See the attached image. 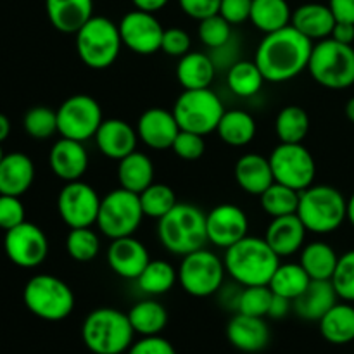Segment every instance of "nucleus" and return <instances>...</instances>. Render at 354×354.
Instances as JSON below:
<instances>
[{"mask_svg":"<svg viewBox=\"0 0 354 354\" xmlns=\"http://www.w3.org/2000/svg\"><path fill=\"white\" fill-rule=\"evenodd\" d=\"M206 232L209 244L228 249L249 235L248 214L235 204H218L206 214Z\"/></svg>","mask_w":354,"mask_h":354,"instance_id":"f3484780","label":"nucleus"},{"mask_svg":"<svg viewBox=\"0 0 354 354\" xmlns=\"http://www.w3.org/2000/svg\"><path fill=\"white\" fill-rule=\"evenodd\" d=\"M335 23H337V19H335L328 3L325 6V3L317 2H308L299 6L296 10H292V19H290V24L299 33L310 38L311 41L330 38Z\"/></svg>","mask_w":354,"mask_h":354,"instance_id":"393cba45","label":"nucleus"},{"mask_svg":"<svg viewBox=\"0 0 354 354\" xmlns=\"http://www.w3.org/2000/svg\"><path fill=\"white\" fill-rule=\"evenodd\" d=\"M57 133L71 140L86 142L102 124V107L86 93H75L57 107Z\"/></svg>","mask_w":354,"mask_h":354,"instance_id":"f8f14e48","label":"nucleus"},{"mask_svg":"<svg viewBox=\"0 0 354 354\" xmlns=\"http://www.w3.org/2000/svg\"><path fill=\"white\" fill-rule=\"evenodd\" d=\"M35 180V165L30 156L10 152L0 161V194L21 197L30 190Z\"/></svg>","mask_w":354,"mask_h":354,"instance_id":"bb28decb","label":"nucleus"},{"mask_svg":"<svg viewBox=\"0 0 354 354\" xmlns=\"http://www.w3.org/2000/svg\"><path fill=\"white\" fill-rule=\"evenodd\" d=\"M310 282V275L301 266V263H283V265L280 263L279 268L273 273L272 280H270L268 287L277 296L294 301L306 290Z\"/></svg>","mask_w":354,"mask_h":354,"instance_id":"e433bc0d","label":"nucleus"},{"mask_svg":"<svg viewBox=\"0 0 354 354\" xmlns=\"http://www.w3.org/2000/svg\"><path fill=\"white\" fill-rule=\"evenodd\" d=\"M24 306L45 322L66 320L75 310V294L64 280L54 275L31 277L23 290Z\"/></svg>","mask_w":354,"mask_h":354,"instance_id":"6e6552de","label":"nucleus"},{"mask_svg":"<svg viewBox=\"0 0 354 354\" xmlns=\"http://www.w3.org/2000/svg\"><path fill=\"white\" fill-rule=\"evenodd\" d=\"M128 318L135 334L140 337L145 335H159L168 325V311L159 301L144 299L138 301L128 311Z\"/></svg>","mask_w":354,"mask_h":354,"instance_id":"f704fd0d","label":"nucleus"},{"mask_svg":"<svg viewBox=\"0 0 354 354\" xmlns=\"http://www.w3.org/2000/svg\"><path fill=\"white\" fill-rule=\"evenodd\" d=\"M335 19L354 24V0H328Z\"/></svg>","mask_w":354,"mask_h":354,"instance_id":"5fc2aeb1","label":"nucleus"},{"mask_svg":"<svg viewBox=\"0 0 354 354\" xmlns=\"http://www.w3.org/2000/svg\"><path fill=\"white\" fill-rule=\"evenodd\" d=\"M322 337L334 346H346L354 341V306L348 301L332 306L318 320Z\"/></svg>","mask_w":354,"mask_h":354,"instance_id":"c756f323","label":"nucleus"},{"mask_svg":"<svg viewBox=\"0 0 354 354\" xmlns=\"http://www.w3.org/2000/svg\"><path fill=\"white\" fill-rule=\"evenodd\" d=\"M273 292L268 286L244 287L239 297L237 313L249 315V317H268L270 304H272Z\"/></svg>","mask_w":354,"mask_h":354,"instance_id":"a18cd8bd","label":"nucleus"},{"mask_svg":"<svg viewBox=\"0 0 354 354\" xmlns=\"http://www.w3.org/2000/svg\"><path fill=\"white\" fill-rule=\"evenodd\" d=\"M52 26L66 35H76L93 16V0H45Z\"/></svg>","mask_w":354,"mask_h":354,"instance_id":"cd10ccee","label":"nucleus"},{"mask_svg":"<svg viewBox=\"0 0 354 354\" xmlns=\"http://www.w3.org/2000/svg\"><path fill=\"white\" fill-rule=\"evenodd\" d=\"M88 152L83 142L64 137H61L52 145L50 154H48V166L52 173L62 182L82 180L88 168Z\"/></svg>","mask_w":354,"mask_h":354,"instance_id":"412c9836","label":"nucleus"},{"mask_svg":"<svg viewBox=\"0 0 354 354\" xmlns=\"http://www.w3.org/2000/svg\"><path fill=\"white\" fill-rule=\"evenodd\" d=\"M348 221L354 227V192L348 199Z\"/></svg>","mask_w":354,"mask_h":354,"instance_id":"680f3d73","label":"nucleus"},{"mask_svg":"<svg viewBox=\"0 0 354 354\" xmlns=\"http://www.w3.org/2000/svg\"><path fill=\"white\" fill-rule=\"evenodd\" d=\"M158 237L166 251L187 256L206 248V214L197 206L178 203L168 214L158 220Z\"/></svg>","mask_w":354,"mask_h":354,"instance_id":"7ed1b4c3","label":"nucleus"},{"mask_svg":"<svg viewBox=\"0 0 354 354\" xmlns=\"http://www.w3.org/2000/svg\"><path fill=\"white\" fill-rule=\"evenodd\" d=\"M310 131V116L301 106H286L275 118V133L282 144H303Z\"/></svg>","mask_w":354,"mask_h":354,"instance_id":"58836bf2","label":"nucleus"},{"mask_svg":"<svg viewBox=\"0 0 354 354\" xmlns=\"http://www.w3.org/2000/svg\"><path fill=\"white\" fill-rule=\"evenodd\" d=\"M308 71L318 85L346 90L354 85V48L334 38L315 41Z\"/></svg>","mask_w":354,"mask_h":354,"instance_id":"0eeeda50","label":"nucleus"},{"mask_svg":"<svg viewBox=\"0 0 354 354\" xmlns=\"http://www.w3.org/2000/svg\"><path fill=\"white\" fill-rule=\"evenodd\" d=\"M330 38L334 40L341 41V44L346 45H353L354 41V24L353 23H346V21H337L332 30Z\"/></svg>","mask_w":354,"mask_h":354,"instance_id":"4d7b16f0","label":"nucleus"},{"mask_svg":"<svg viewBox=\"0 0 354 354\" xmlns=\"http://www.w3.org/2000/svg\"><path fill=\"white\" fill-rule=\"evenodd\" d=\"M9 133H10V121H9V118H7L6 114L0 113V144H2L3 140H7Z\"/></svg>","mask_w":354,"mask_h":354,"instance_id":"bf43d9fd","label":"nucleus"},{"mask_svg":"<svg viewBox=\"0 0 354 354\" xmlns=\"http://www.w3.org/2000/svg\"><path fill=\"white\" fill-rule=\"evenodd\" d=\"M171 151L175 152L180 159H185V161H196V159L203 158V154L206 152L204 135L194 133V131L180 130V133L176 135L175 142H173Z\"/></svg>","mask_w":354,"mask_h":354,"instance_id":"de8ad7c7","label":"nucleus"},{"mask_svg":"<svg viewBox=\"0 0 354 354\" xmlns=\"http://www.w3.org/2000/svg\"><path fill=\"white\" fill-rule=\"evenodd\" d=\"M337 261L335 249L324 241H313L301 249L299 263L311 280H330Z\"/></svg>","mask_w":354,"mask_h":354,"instance_id":"473e14b6","label":"nucleus"},{"mask_svg":"<svg viewBox=\"0 0 354 354\" xmlns=\"http://www.w3.org/2000/svg\"><path fill=\"white\" fill-rule=\"evenodd\" d=\"M93 138H95L100 154L114 159V161H121L128 154L137 151V128H133L128 121L120 120V118L104 120Z\"/></svg>","mask_w":354,"mask_h":354,"instance_id":"aec40b11","label":"nucleus"},{"mask_svg":"<svg viewBox=\"0 0 354 354\" xmlns=\"http://www.w3.org/2000/svg\"><path fill=\"white\" fill-rule=\"evenodd\" d=\"M123 45L138 55H152L161 50L165 28L158 17L145 10H130L118 23Z\"/></svg>","mask_w":354,"mask_h":354,"instance_id":"dca6fc26","label":"nucleus"},{"mask_svg":"<svg viewBox=\"0 0 354 354\" xmlns=\"http://www.w3.org/2000/svg\"><path fill=\"white\" fill-rule=\"evenodd\" d=\"M292 19V9L287 0H252L249 21L256 30L265 35L289 26Z\"/></svg>","mask_w":354,"mask_h":354,"instance_id":"72a5a7b5","label":"nucleus"},{"mask_svg":"<svg viewBox=\"0 0 354 354\" xmlns=\"http://www.w3.org/2000/svg\"><path fill=\"white\" fill-rule=\"evenodd\" d=\"M265 76L259 71L254 61L239 59L237 62L227 69V85L232 92L241 99L258 95L259 90L265 85Z\"/></svg>","mask_w":354,"mask_h":354,"instance_id":"c9c22d12","label":"nucleus"},{"mask_svg":"<svg viewBox=\"0 0 354 354\" xmlns=\"http://www.w3.org/2000/svg\"><path fill=\"white\" fill-rule=\"evenodd\" d=\"M252 0H221L220 16H223L232 26L242 24L251 17Z\"/></svg>","mask_w":354,"mask_h":354,"instance_id":"603ef678","label":"nucleus"},{"mask_svg":"<svg viewBox=\"0 0 354 354\" xmlns=\"http://www.w3.org/2000/svg\"><path fill=\"white\" fill-rule=\"evenodd\" d=\"M145 218L138 194L114 189L102 197L97 216V228L107 239H121L133 235Z\"/></svg>","mask_w":354,"mask_h":354,"instance_id":"9d476101","label":"nucleus"},{"mask_svg":"<svg viewBox=\"0 0 354 354\" xmlns=\"http://www.w3.org/2000/svg\"><path fill=\"white\" fill-rule=\"evenodd\" d=\"M100 197L92 185L82 180L66 182L57 196V211L69 228H85L97 225Z\"/></svg>","mask_w":354,"mask_h":354,"instance_id":"4468645a","label":"nucleus"},{"mask_svg":"<svg viewBox=\"0 0 354 354\" xmlns=\"http://www.w3.org/2000/svg\"><path fill=\"white\" fill-rule=\"evenodd\" d=\"M299 194L301 192L283 185V183L273 182L272 185L259 196L263 211L272 218L296 214L297 206H299Z\"/></svg>","mask_w":354,"mask_h":354,"instance_id":"ea45409f","label":"nucleus"},{"mask_svg":"<svg viewBox=\"0 0 354 354\" xmlns=\"http://www.w3.org/2000/svg\"><path fill=\"white\" fill-rule=\"evenodd\" d=\"M227 339L242 353H259L268 346L270 327L265 318L235 313L227 325Z\"/></svg>","mask_w":354,"mask_h":354,"instance_id":"4be33fe9","label":"nucleus"},{"mask_svg":"<svg viewBox=\"0 0 354 354\" xmlns=\"http://www.w3.org/2000/svg\"><path fill=\"white\" fill-rule=\"evenodd\" d=\"M3 156H6V154H3V151H2V147H0V161H2V159H3Z\"/></svg>","mask_w":354,"mask_h":354,"instance_id":"e2e57ef3","label":"nucleus"},{"mask_svg":"<svg viewBox=\"0 0 354 354\" xmlns=\"http://www.w3.org/2000/svg\"><path fill=\"white\" fill-rule=\"evenodd\" d=\"M216 75V64L211 55L204 52H192L178 59L176 80L183 90L209 88Z\"/></svg>","mask_w":354,"mask_h":354,"instance_id":"c85d7f7f","label":"nucleus"},{"mask_svg":"<svg viewBox=\"0 0 354 354\" xmlns=\"http://www.w3.org/2000/svg\"><path fill=\"white\" fill-rule=\"evenodd\" d=\"M3 251L10 263L19 268H37L47 259L48 239L38 225L23 221L21 225L6 232Z\"/></svg>","mask_w":354,"mask_h":354,"instance_id":"2eb2a0df","label":"nucleus"},{"mask_svg":"<svg viewBox=\"0 0 354 354\" xmlns=\"http://www.w3.org/2000/svg\"><path fill=\"white\" fill-rule=\"evenodd\" d=\"M118 162V182L123 189L140 194L154 183V165L144 152L133 151Z\"/></svg>","mask_w":354,"mask_h":354,"instance_id":"7c9ffc66","label":"nucleus"},{"mask_svg":"<svg viewBox=\"0 0 354 354\" xmlns=\"http://www.w3.org/2000/svg\"><path fill=\"white\" fill-rule=\"evenodd\" d=\"M178 272L165 259H151L137 279L138 289L147 296H162L175 287Z\"/></svg>","mask_w":354,"mask_h":354,"instance_id":"4c0bfd02","label":"nucleus"},{"mask_svg":"<svg viewBox=\"0 0 354 354\" xmlns=\"http://www.w3.org/2000/svg\"><path fill=\"white\" fill-rule=\"evenodd\" d=\"M66 251L76 263H90L100 251V239L92 227L69 228L66 237Z\"/></svg>","mask_w":354,"mask_h":354,"instance_id":"79ce46f5","label":"nucleus"},{"mask_svg":"<svg viewBox=\"0 0 354 354\" xmlns=\"http://www.w3.org/2000/svg\"><path fill=\"white\" fill-rule=\"evenodd\" d=\"M192 48V38L182 28H168L165 30L161 41V50L171 57H183Z\"/></svg>","mask_w":354,"mask_h":354,"instance_id":"8fccbe9b","label":"nucleus"},{"mask_svg":"<svg viewBox=\"0 0 354 354\" xmlns=\"http://www.w3.org/2000/svg\"><path fill=\"white\" fill-rule=\"evenodd\" d=\"M178 3L183 14L196 21H203L220 12L221 0H178Z\"/></svg>","mask_w":354,"mask_h":354,"instance_id":"864d4df0","label":"nucleus"},{"mask_svg":"<svg viewBox=\"0 0 354 354\" xmlns=\"http://www.w3.org/2000/svg\"><path fill=\"white\" fill-rule=\"evenodd\" d=\"M197 35H199V40L203 41V45H206L211 50L223 47L234 38L232 24L220 14H214V16L199 21Z\"/></svg>","mask_w":354,"mask_h":354,"instance_id":"c03bdc74","label":"nucleus"},{"mask_svg":"<svg viewBox=\"0 0 354 354\" xmlns=\"http://www.w3.org/2000/svg\"><path fill=\"white\" fill-rule=\"evenodd\" d=\"M75 45L86 68L102 71L116 62L123 47L120 26L106 16H92L75 35Z\"/></svg>","mask_w":354,"mask_h":354,"instance_id":"423d86ee","label":"nucleus"},{"mask_svg":"<svg viewBox=\"0 0 354 354\" xmlns=\"http://www.w3.org/2000/svg\"><path fill=\"white\" fill-rule=\"evenodd\" d=\"M24 218H26V211L19 197L0 194V228L3 232L10 230L26 221Z\"/></svg>","mask_w":354,"mask_h":354,"instance_id":"09e8293b","label":"nucleus"},{"mask_svg":"<svg viewBox=\"0 0 354 354\" xmlns=\"http://www.w3.org/2000/svg\"><path fill=\"white\" fill-rule=\"evenodd\" d=\"M127 354H176V351L168 339L161 335H145L133 341Z\"/></svg>","mask_w":354,"mask_h":354,"instance_id":"3c124183","label":"nucleus"},{"mask_svg":"<svg viewBox=\"0 0 354 354\" xmlns=\"http://www.w3.org/2000/svg\"><path fill=\"white\" fill-rule=\"evenodd\" d=\"M225 270L242 287L268 286L279 268L280 258L265 239L248 235L237 244L225 249Z\"/></svg>","mask_w":354,"mask_h":354,"instance_id":"f03ea898","label":"nucleus"},{"mask_svg":"<svg viewBox=\"0 0 354 354\" xmlns=\"http://www.w3.org/2000/svg\"><path fill=\"white\" fill-rule=\"evenodd\" d=\"M275 182L303 192L313 185L317 176V162L313 154L303 144H282L280 142L270 154Z\"/></svg>","mask_w":354,"mask_h":354,"instance_id":"ddd939ff","label":"nucleus"},{"mask_svg":"<svg viewBox=\"0 0 354 354\" xmlns=\"http://www.w3.org/2000/svg\"><path fill=\"white\" fill-rule=\"evenodd\" d=\"M178 133L180 127L173 111H166L162 107H151L144 111L137 121L138 138L154 151L171 149Z\"/></svg>","mask_w":354,"mask_h":354,"instance_id":"6ab92c4d","label":"nucleus"},{"mask_svg":"<svg viewBox=\"0 0 354 354\" xmlns=\"http://www.w3.org/2000/svg\"><path fill=\"white\" fill-rule=\"evenodd\" d=\"M173 114L180 130L209 135L216 131L221 116L227 109L220 95L211 88L183 90L175 100Z\"/></svg>","mask_w":354,"mask_h":354,"instance_id":"1a4fd4ad","label":"nucleus"},{"mask_svg":"<svg viewBox=\"0 0 354 354\" xmlns=\"http://www.w3.org/2000/svg\"><path fill=\"white\" fill-rule=\"evenodd\" d=\"M225 275L223 259L206 248L183 256L178 268L180 287L192 297H209L220 292Z\"/></svg>","mask_w":354,"mask_h":354,"instance_id":"9b49d317","label":"nucleus"},{"mask_svg":"<svg viewBox=\"0 0 354 354\" xmlns=\"http://www.w3.org/2000/svg\"><path fill=\"white\" fill-rule=\"evenodd\" d=\"M149 261H151V256H149L147 248L133 235L111 241L109 249H107V265L121 279L137 280Z\"/></svg>","mask_w":354,"mask_h":354,"instance_id":"a211bd4d","label":"nucleus"},{"mask_svg":"<svg viewBox=\"0 0 354 354\" xmlns=\"http://www.w3.org/2000/svg\"><path fill=\"white\" fill-rule=\"evenodd\" d=\"M234 175L237 185L245 194H251V196L258 197L275 182L272 165H270V158L256 154V152H248V154L241 156L237 159Z\"/></svg>","mask_w":354,"mask_h":354,"instance_id":"b1692460","label":"nucleus"},{"mask_svg":"<svg viewBox=\"0 0 354 354\" xmlns=\"http://www.w3.org/2000/svg\"><path fill=\"white\" fill-rule=\"evenodd\" d=\"M344 111H346V118H348V120L354 124V97H351V99L348 100Z\"/></svg>","mask_w":354,"mask_h":354,"instance_id":"052dcab7","label":"nucleus"},{"mask_svg":"<svg viewBox=\"0 0 354 354\" xmlns=\"http://www.w3.org/2000/svg\"><path fill=\"white\" fill-rule=\"evenodd\" d=\"M138 197H140L145 216L154 218V220H161L165 214H168L178 204L175 190L165 183H152L144 192L138 194Z\"/></svg>","mask_w":354,"mask_h":354,"instance_id":"a19ab883","label":"nucleus"},{"mask_svg":"<svg viewBox=\"0 0 354 354\" xmlns=\"http://www.w3.org/2000/svg\"><path fill=\"white\" fill-rule=\"evenodd\" d=\"M296 214L311 234H332L348 220V199L335 187L311 185L299 194Z\"/></svg>","mask_w":354,"mask_h":354,"instance_id":"39448f33","label":"nucleus"},{"mask_svg":"<svg viewBox=\"0 0 354 354\" xmlns=\"http://www.w3.org/2000/svg\"><path fill=\"white\" fill-rule=\"evenodd\" d=\"M256 120L252 114L242 109L225 111L221 116L216 133L230 147H245L256 137Z\"/></svg>","mask_w":354,"mask_h":354,"instance_id":"2f4dec72","label":"nucleus"},{"mask_svg":"<svg viewBox=\"0 0 354 354\" xmlns=\"http://www.w3.org/2000/svg\"><path fill=\"white\" fill-rule=\"evenodd\" d=\"M339 299L354 303V249L339 256L337 266L330 279Z\"/></svg>","mask_w":354,"mask_h":354,"instance_id":"49530a36","label":"nucleus"},{"mask_svg":"<svg viewBox=\"0 0 354 354\" xmlns=\"http://www.w3.org/2000/svg\"><path fill=\"white\" fill-rule=\"evenodd\" d=\"M23 127L35 140H47L57 133V113L47 106H35L24 114Z\"/></svg>","mask_w":354,"mask_h":354,"instance_id":"37998d69","label":"nucleus"},{"mask_svg":"<svg viewBox=\"0 0 354 354\" xmlns=\"http://www.w3.org/2000/svg\"><path fill=\"white\" fill-rule=\"evenodd\" d=\"M133 337L128 313L116 308H97L83 320V344L93 354H124L133 344Z\"/></svg>","mask_w":354,"mask_h":354,"instance_id":"20e7f679","label":"nucleus"},{"mask_svg":"<svg viewBox=\"0 0 354 354\" xmlns=\"http://www.w3.org/2000/svg\"><path fill=\"white\" fill-rule=\"evenodd\" d=\"M306 234L308 230L299 216L287 214V216L272 218L263 239L268 242V245L279 258H289L304 248Z\"/></svg>","mask_w":354,"mask_h":354,"instance_id":"5701e85b","label":"nucleus"},{"mask_svg":"<svg viewBox=\"0 0 354 354\" xmlns=\"http://www.w3.org/2000/svg\"><path fill=\"white\" fill-rule=\"evenodd\" d=\"M290 310H292V301L287 299V297L273 294L272 304H270L268 310L270 318H273V320H282V318H286L287 315H289Z\"/></svg>","mask_w":354,"mask_h":354,"instance_id":"6e6d98bb","label":"nucleus"},{"mask_svg":"<svg viewBox=\"0 0 354 354\" xmlns=\"http://www.w3.org/2000/svg\"><path fill=\"white\" fill-rule=\"evenodd\" d=\"M315 41L304 37L292 24L265 35L256 48L254 62L266 82L286 83L308 69Z\"/></svg>","mask_w":354,"mask_h":354,"instance_id":"f257e3e1","label":"nucleus"},{"mask_svg":"<svg viewBox=\"0 0 354 354\" xmlns=\"http://www.w3.org/2000/svg\"><path fill=\"white\" fill-rule=\"evenodd\" d=\"M339 303L330 280H311L301 296L292 301V311L306 322H318L332 306Z\"/></svg>","mask_w":354,"mask_h":354,"instance_id":"a878e982","label":"nucleus"},{"mask_svg":"<svg viewBox=\"0 0 354 354\" xmlns=\"http://www.w3.org/2000/svg\"><path fill=\"white\" fill-rule=\"evenodd\" d=\"M169 0H131L135 9L138 10H145V12L156 14L159 12L161 9H165L168 6Z\"/></svg>","mask_w":354,"mask_h":354,"instance_id":"13d9d810","label":"nucleus"}]
</instances>
